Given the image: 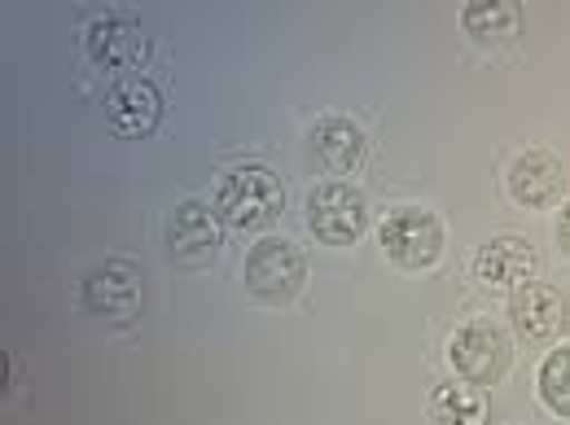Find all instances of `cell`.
I'll use <instances>...</instances> for the list:
<instances>
[{
    "mask_svg": "<svg viewBox=\"0 0 570 425\" xmlns=\"http://www.w3.org/2000/svg\"><path fill=\"white\" fill-rule=\"evenodd\" d=\"M215 215L233 228H264L282 215V180L268 167H233L219 180V198H215Z\"/></svg>",
    "mask_w": 570,
    "mask_h": 425,
    "instance_id": "cell-1",
    "label": "cell"
},
{
    "mask_svg": "<svg viewBox=\"0 0 570 425\" xmlns=\"http://www.w3.org/2000/svg\"><path fill=\"white\" fill-rule=\"evenodd\" d=\"M377 237H382L386 259L395 268H409V273L434 268L439 255H443V224L426 207H395V211L382 219Z\"/></svg>",
    "mask_w": 570,
    "mask_h": 425,
    "instance_id": "cell-2",
    "label": "cell"
},
{
    "mask_svg": "<svg viewBox=\"0 0 570 425\" xmlns=\"http://www.w3.org/2000/svg\"><path fill=\"white\" fill-rule=\"evenodd\" d=\"M303 281H307V259L285 237H264L246 255V289L264 303H289Z\"/></svg>",
    "mask_w": 570,
    "mask_h": 425,
    "instance_id": "cell-3",
    "label": "cell"
},
{
    "mask_svg": "<svg viewBox=\"0 0 570 425\" xmlns=\"http://www.w3.org/2000/svg\"><path fill=\"white\" fill-rule=\"evenodd\" d=\"M448 364L465 377V382H497L509 368V338L500 334L497 320H465L461 329H452L448 338Z\"/></svg>",
    "mask_w": 570,
    "mask_h": 425,
    "instance_id": "cell-4",
    "label": "cell"
},
{
    "mask_svg": "<svg viewBox=\"0 0 570 425\" xmlns=\"http://www.w3.org/2000/svg\"><path fill=\"white\" fill-rule=\"evenodd\" d=\"M307 228L325 246H352L364 233V198L352 185H321L307 198Z\"/></svg>",
    "mask_w": 570,
    "mask_h": 425,
    "instance_id": "cell-5",
    "label": "cell"
},
{
    "mask_svg": "<svg viewBox=\"0 0 570 425\" xmlns=\"http://www.w3.org/2000/svg\"><path fill=\"white\" fill-rule=\"evenodd\" d=\"M504 185H509V198H513L518 207L540 211V207H553V202L562 198L567 171H562V162H558L549 149H527V154H518V158L509 162Z\"/></svg>",
    "mask_w": 570,
    "mask_h": 425,
    "instance_id": "cell-6",
    "label": "cell"
},
{
    "mask_svg": "<svg viewBox=\"0 0 570 425\" xmlns=\"http://www.w3.org/2000/svg\"><path fill=\"white\" fill-rule=\"evenodd\" d=\"M509 320H513V329H518L527 343H549V338H558L562 325H567V298H562L553 285H540L531 277L527 285L513 289V298H509Z\"/></svg>",
    "mask_w": 570,
    "mask_h": 425,
    "instance_id": "cell-7",
    "label": "cell"
},
{
    "mask_svg": "<svg viewBox=\"0 0 570 425\" xmlns=\"http://www.w3.org/2000/svg\"><path fill=\"white\" fill-rule=\"evenodd\" d=\"M158 115H163V97H158V88L149 79H119L106 92V123L119 137H145V132H154Z\"/></svg>",
    "mask_w": 570,
    "mask_h": 425,
    "instance_id": "cell-8",
    "label": "cell"
},
{
    "mask_svg": "<svg viewBox=\"0 0 570 425\" xmlns=\"http://www.w3.org/2000/svg\"><path fill=\"white\" fill-rule=\"evenodd\" d=\"M88 45V58L97 67H110V71H124V67H141L149 58V40L132 18H97L83 36Z\"/></svg>",
    "mask_w": 570,
    "mask_h": 425,
    "instance_id": "cell-9",
    "label": "cell"
},
{
    "mask_svg": "<svg viewBox=\"0 0 570 425\" xmlns=\"http://www.w3.org/2000/svg\"><path fill=\"white\" fill-rule=\"evenodd\" d=\"M83 303H88V312H97V316H115V320L132 316L137 303H141V277H137V268L124 264V259L101 264V268L83 281Z\"/></svg>",
    "mask_w": 570,
    "mask_h": 425,
    "instance_id": "cell-10",
    "label": "cell"
},
{
    "mask_svg": "<svg viewBox=\"0 0 570 425\" xmlns=\"http://www.w3.org/2000/svg\"><path fill=\"white\" fill-rule=\"evenodd\" d=\"M474 273H479V281L513 285L518 289V285H527L535 277V250H531V241H522L513 233H500V237H488L479 246Z\"/></svg>",
    "mask_w": 570,
    "mask_h": 425,
    "instance_id": "cell-11",
    "label": "cell"
},
{
    "mask_svg": "<svg viewBox=\"0 0 570 425\" xmlns=\"http://www.w3.org/2000/svg\"><path fill=\"white\" fill-rule=\"evenodd\" d=\"M307 154L316 167L343 176V171H356L364 162V132H360L352 119H321L307 137Z\"/></svg>",
    "mask_w": 570,
    "mask_h": 425,
    "instance_id": "cell-12",
    "label": "cell"
},
{
    "mask_svg": "<svg viewBox=\"0 0 570 425\" xmlns=\"http://www.w3.org/2000/svg\"><path fill=\"white\" fill-rule=\"evenodd\" d=\"M219 241V219L203 202H180L167 219V246L180 264H198L207 259Z\"/></svg>",
    "mask_w": 570,
    "mask_h": 425,
    "instance_id": "cell-13",
    "label": "cell"
},
{
    "mask_svg": "<svg viewBox=\"0 0 570 425\" xmlns=\"http://www.w3.org/2000/svg\"><path fill=\"white\" fill-rule=\"evenodd\" d=\"M430 417L434 425H483L488 422V395L474 382H443L430 395Z\"/></svg>",
    "mask_w": 570,
    "mask_h": 425,
    "instance_id": "cell-14",
    "label": "cell"
},
{
    "mask_svg": "<svg viewBox=\"0 0 570 425\" xmlns=\"http://www.w3.org/2000/svg\"><path fill=\"white\" fill-rule=\"evenodd\" d=\"M461 27H465L474 40H483V45H500V40H513V36H518L522 13H518L513 0H474V4H465Z\"/></svg>",
    "mask_w": 570,
    "mask_h": 425,
    "instance_id": "cell-15",
    "label": "cell"
},
{
    "mask_svg": "<svg viewBox=\"0 0 570 425\" xmlns=\"http://www.w3.org/2000/svg\"><path fill=\"white\" fill-rule=\"evenodd\" d=\"M535 391H540V399H544L549 413L570 417V343L544 355L540 377H535Z\"/></svg>",
    "mask_w": 570,
    "mask_h": 425,
    "instance_id": "cell-16",
    "label": "cell"
},
{
    "mask_svg": "<svg viewBox=\"0 0 570 425\" xmlns=\"http://www.w3.org/2000/svg\"><path fill=\"white\" fill-rule=\"evenodd\" d=\"M558 246L570 255V202L562 207V215H558Z\"/></svg>",
    "mask_w": 570,
    "mask_h": 425,
    "instance_id": "cell-17",
    "label": "cell"
}]
</instances>
